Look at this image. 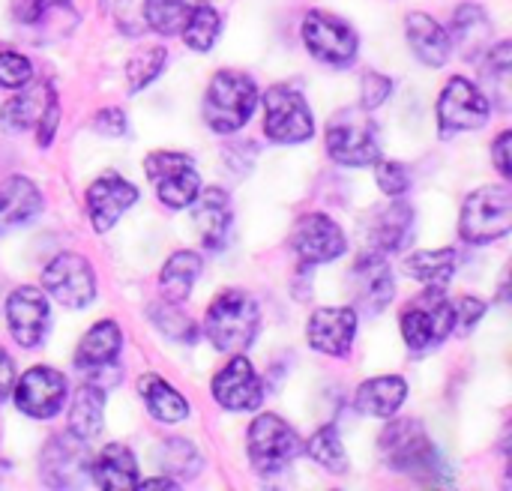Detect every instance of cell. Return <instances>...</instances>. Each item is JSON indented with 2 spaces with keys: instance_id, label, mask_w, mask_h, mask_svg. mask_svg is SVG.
Segmentation results:
<instances>
[{
  "instance_id": "obj_1",
  "label": "cell",
  "mask_w": 512,
  "mask_h": 491,
  "mask_svg": "<svg viewBox=\"0 0 512 491\" xmlns=\"http://www.w3.org/2000/svg\"><path fill=\"white\" fill-rule=\"evenodd\" d=\"M390 420L393 423L381 432V456H384L387 468L396 474H408L429 486L450 483L444 459L435 450V444L429 441L423 423H417L411 417H396V414Z\"/></svg>"
},
{
  "instance_id": "obj_2",
  "label": "cell",
  "mask_w": 512,
  "mask_h": 491,
  "mask_svg": "<svg viewBox=\"0 0 512 491\" xmlns=\"http://www.w3.org/2000/svg\"><path fill=\"white\" fill-rule=\"evenodd\" d=\"M261 315H258V303L246 294V291H222L207 315H204V336L213 342L216 351H228V354H240L255 342Z\"/></svg>"
},
{
  "instance_id": "obj_3",
  "label": "cell",
  "mask_w": 512,
  "mask_h": 491,
  "mask_svg": "<svg viewBox=\"0 0 512 491\" xmlns=\"http://www.w3.org/2000/svg\"><path fill=\"white\" fill-rule=\"evenodd\" d=\"M255 102H258V90L246 72H237V69L216 72L201 105L204 123L219 135H231L249 123Z\"/></svg>"
},
{
  "instance_id": "obj_4",
  "label": "cell",
  "mask_w": 512,
  "mask_h": 491,
  "mask_svg": "<svg viewBox=\"0 0 512 491\" xmlns=\"http://www.w3.org/2000/svg\"><path fill=\"white\" fill-rule=\"evenodd\" d=\"M453 333V303L444 294V285H426L420 297H414L402 312V336L405 345L417 354L438 348Z\"/></svg>"
},
{
  "instance_id": "obj_5",
  "label": "cell",
  "mask_w": 512,
  "mask_h": 491,
  "mask_svg": "<svg viewBox=\"0 0 512 491\" xmlns=\"http://www.w3.org/2000/svg\"><path fill=\"white\" fill-rule=\"evenodd\" d=\"M327 150L339 165L363 168L381 159L378 126L366 108H345L327 123Z\"/></svg>"
},
{
  "instance_id": "obj_6",
  "label": "cell",
  "mask_w": 512,
  "mask_h": 491,
  "mask_svg": "<svg viewBox=\"0 0 512 491\" xmlns=\"http://www.w3.org/2000/svg\"><path fill=\"white\" fill-rule=\"evenodd\" d=\"M60 120V105H57V90L51 81H36V84H21V93L12 96L0 108V126L9 132H24V129H39V144L48 147L54 138Z\"/></svg>"
},
{
  "instance_id": "obj_7",
  "label": "cell",
  "mask_w": 512,
  "mask_h": 491,
  "mask_svg": "<svg viewBox=\"0 0 512 491\" xmlns=\"http://www.w3.org/2000/svg\"><path fill=\"white\" fill-rule=\"evenodd\" d=\"M512 228L510 186H483L471 192L462 204L459 234L468 243H492Z\"/></svg>"
},
{
  "instance_id": "obj_8",
  "label": "cell",
  "mask_w": 512,
  "mask_h": 491,
  "mask_svg": "<svg viewBox=\"0 0 512 491\" xmlns=\"http://www.w3.org/2000/svg\"><path fill=\"white\" fill-rule=\"evenodd\" d=\"M249 462L258 474H276L300 456V435L276 414H261L249 426Z\"/></svg>"
},
{
  "instance_id": "obj_9",
  "label": "cell",
  "mask_w": 512,
  "mask_h": 491,
  "mask_svg": "<svg viewBox=\"0 0 512 491\" xmlns=\"http://www.w3.org/2000/svg\"><path fill=\"white\" fill-rule=\"evenodd\" d=\"M264 129L276 144H300L309 141L315 132L312 111L303 99V93L291 84H276L264 93Z\"/></svg>"
},
{
  "instance_id": "obj_10",
  "label": "cell",
  "mask_w": 512,
  "mask_h": 491,
  "mask_svg": "<svg viewBox=\"0 0 512 491\" xmlns=\"http://www.w3.org/2000/svg\"><path fill=\"white\" fill-rule=\"evenodd\" d=\"M303 42L309 54L327 66H351L360 45L354 27L324 9H312L303 18Z\"/></svg>"
},
{
  "instance_id": "obj_11",
  "label": "cell",
  "mask_w": 512,
  "mask_h": 491,
  "mask_svg": "<svg viewBox=\"0 0 512 491\" xmlns=\"http://www.w3.org/2000/svg\"><path fill=\"white\" fill-rule=\"evenodd\" d=\"M144 171L150 183L156 186L159 201H165L168 207H189L201 189L195 162L186 153H171V150L150 153L144 162Z\"/></svg>"
},
{
  "instance_id": "obj_12",
  "label": "cell",
  "mask_w": 512,
  "mask_h": 491,
  "mask_svg": "<svg viewBox=\"0 0 512 491\" xmlns=\"http://www.w3.org/2000/svg\"><path fill=\"white\" fill-rule=\"evenodd\" d=\"M489 123V99L468 78H450L438 99V126L441 135L474 132Z\"/></svg>"
},
{
  "instance_id": "obj_13",
  "label": "cell",
  "mask_w": 512,
  "mask_h": 491,
  "mask_svg": "<svg viewBox=\"0 0 512 491\" xmlns=\"http://www.w3.org/2000/svg\"><path fill=\"white\" fill-rule=\"evenodd\" d=\"M42 285L45 291L69 309H84L93 303L96 297V276L87 258L75 255V252H63L57 255L45 273H42Z\"/></svg>"
},
{
  "instance_id": "obj_14",
  "label": "cell",
  "mask_w": 512,
  "mask_h": 491,
  "mask_svg": "<svg viewBox=\"0 0 512 491\" xmlns=\"http://www.w3.org/2000/svg\"><path fill=\"white\" fill-rule=\"evenodd\" d=\"M345 246H348V240H345L342 228L324 213L300 216L294 225V234H291V249L306 267L327 264V261L339 258L345 252Z\"/></svg>"
},
{
  "instance_id": "obj_15",
  "label": "cell",
  "mask_w": 512,
  "mask_h": 491,
  "mask_svg": "<svg viewBox=\"0 0 512 491\" xmlns=\"http://www.w3.org/2000/svg\"><path fill=\"white\" fill-rule=\"evenodd\" d=\"M42 477L54 489H78L84 480H90V459L84 441L72 432L51 438L42 450Z\"/></svg>"
},
{
  "instance_id": "obj_16",
  "label": "cell",
  "mask_w": 512,
  "mask_h": 491,
  "mask_svg": "<svg viewBox=\"0 0 512 491\" xmlns=\"http://www.w3.org/2000/svg\"><path fill=\"white\" fill-rule=\"evenodd\" d=\"M6 324H9V336L21 348H39L45 339V330H48L45 297L30 285L15 288L6 300Z\"/></svg>"
},
{
  "instance_id": "obj_17",
  "label": "cell",
  "mask_w": 512,
  "mask_h": 491,
  "mask_svg": "<svg viewBox=\"0 0 512 491\" xmlns=\"http://www.w3.org/2000/svg\"><path fill=\"white\" fill-rule=\"evenodd\" d=\"M213 399L225 411H255L264 402V387L255 366L234 354V360L213 378Z\"/></svg>"
},
{
  "instance_id": "obj_18",
  "label": "cell",
  "mask_w": 512,
  "mask_h": 491,
  "mask_svg": "<svg viewBox=\"0 0 512 491\" xmlns=\"http://www.w3.org/2000/svg\"><path fill=\"white\" fill-rule=\"evenodd\" d=\"M63 399H66V378L48 366H33L15 387V405L33 420L54 417Z\"/></svg>"
},
{
  "instance_id": "obj_19",
  "label": "cell",
  "mask_w": 512,
  "mask_h": 491,
  "mask_svg": "<svg viewBox=\"0 0 512 491\" xmlns=\"http://www.w3.org/2000/svg\"><path fill=\"white\" fill-rule=\"evenodd\" d=\"M138 201V189L132 183H126L120 174L108 171L99 180H93V186L87 189V213L93 228L111 231L117 225V219Z\"/></svg>"
},
{
  "instance_id": "obj_20",
  "label": "cell",
  "mask_w": 512,
  "mask_h": 491,
  "mask_svg": "<svg viewBox=\"0 0 512 491\" xmlns=\"http://www.w3.org/2000/svg\"><path fill=\"white\" fill-rule=\"evenodd\" d=\"M357 333V315L348 306H327L318 309L309 321V345L327 357H345L351 351Z\"/></svg>"
},
{
  "instance_id": "obj_21",
  "label": "cell",
  "mask_w": 512,
  "mask_h": 491,
  "mask_svg": "<svg viewBox=\"0 0 512 491\" xmlns=\"http://www.w3.org/2000/svg\"><path fill=\"white\" fill-rule=\"evenodd\" d=\"M396 294V279L384 255H363L354 267V297L357 306L369 315H378L390 306Z\"/></svg>"
},
{
  "instance_id": "obj_22",
  "label": "cell",
  "mask_w": 512,
  "mask_h": 491,
  "mask_svg": "<svg viewBox=\"0 0 512 491\" xmlns=\"http://www.w3.org/2000/svg\"><path fill=\"white\" fill-rule=\"evenodd\" d=\"M192 219H195L198 234L210 252L225 249V240L231 231V201L222 189H216V186H210L204 192L198 189V195L192 198Z\"/></svg>"
},
{
  "instance_id": "obj_23",
  "label": "cell",
  "mask_w": 512,
  "mask_h": 491,
  "mask_svg": "<svg viewBox=\"0 0 512 491\" xmlns=\"http://www.w3.org/2000/svg\"><path fill=\"white\" fill-rule=\"evenodd\" d=\"M414 222V213L405 201H390L387 207H381L369 225H366V252L363 255H390L402 246V240L408 237Z\"/></svg>"
},
{
  "instance_id": "obj_24",
  "label": "cell",
  "mask_w": 512,
  "mask_h": 491,
  "mask_svg": "<svg viewBox=\"0 0 512 491\" xmlns=\"http://www.w3.org/2000/svg\"><path fill=\"white\" fill-rule=\"evenodd\" d=\"M489 39H492V21L483 12V6L477 3H462L453 15V33H450V45L459 48V54L465 60H480L489 51Z\"/></svg>"
},
{
  "instance_id": "obj_25",
  "label": "cell",
  "mask_w": 512,
  "mask_h": 491,
  "mask_svg": "<svg viewBox=\"0 0 512 491\" xmlns=\"http://www.w3.org/2000/svg\"><path fill=\"white\" fill-rule=\"evenodd\" d=\"M39 210H42V192L33 186V180L21 174L0 180V231L30 222Z\"/></svg>"
},
{
  "instance_id": "obj_26",
  "label": "cell",
  "mask_w": 512,
  "mask_h": 491,
  "mask_svg": "<svg viewBox=\"0 0 512 491\" xmlns=\"http://www.w3.org/2000/svg\"><path fill=\"white\" fill-rule=\"evenodd\" d=\"M405 33L411 42V51L426 63V66H444L450 60V33L426 12H411L405 18Z\"/></svg>"
},
{
  "instance_id": "obj_27",
  "label": "cell",
  "mask_w": 512,
  "mask_h": 491,
  "mask_svg": "<svg viewBox=\"0 0 512 491\" xmlns=\"http://www.w3.org/2000/svg\"><path fill=\"white\" fill-rule=\"evenodd\" d=\"M120 345H123V336H120V327L114 321H99L93 324L78 351H75V369L78 375L84 372H93V369H102V366H111L120 354Z\"/></svg>"
},
{
  "instance_id": "obj_28",
  "label": "cell",
  "mask_w": 512,
  "mask_h": 491,
  "mask_svg": "<svg viewBox=\"0 0 512 491\" xmlns=\"http://www.w3.org/2000/svg\"><path fill=\"white\" fill-rule=\"evenodd\" d=\"M90 480L102 489H135L138 483V465L129 447L108 444L93 462H90Z\"/></svg>"
},
{
  "instance_id": "obj_29",
  "label": "cell",
  "mask_w": 512,
  "mask_h": 491,
  "mask_svg": "<svg viewBox=\"0 0 512 491\" xmlns=\"http://www.w3.org/2000/svg\"><path fill=\"white\" fill-rule=\"evenodd\" d=\"M408 399V384L399 375L372 378L357 390V411L366 417L390 420Z\"/></svg>"
},
{
  "instance_id": "obj_30",
  "label": "cell",
  "mask_w": 512,
  "mask_h": 491,
  "mask_svg": "<svg viewBox=\"0 0 512 491\" xmlns=\"http://www.w3.org/2000/svg\"><path fill=\"white\" fill-rule=\"evenodd\" d=\"M102 414H105V390L93 384H81L69 408V432L84 444L96 441L102 432Z\"/></svg>"
},
{
  "instance_id": "obj_31",
  "label": "cell",
  "mask_w": 512,
  "mask_h": 491,
  "mask_svg": "<svg viewBox=\"0 0 512 491\" xmlns=\"http://www.w3.org/2000/svg\"><path fill=\"white\" fill-rule=\"evenodd\" d=\"M138 393H141L150 417H156L159 423H180V420L189 417L186 399L171 384H165L159 375H144L138 381Z\"/></svg>"
},
{
  "instance_id": "obj_32",
  "label": "cell",
  "mask_w": 512,
  "mask_h": 491,
  "mask_svg": "<svg viewBox=\"0 0 512 491\" xmlns=\"http://www.w3.org/2000/svg\"><path fill=\"white\" fill-rule=\"evenodd\" d=\"M201 255L195 252H177L168 258V264L162 267V276H159V291L168 303H183L192 291V285L198 282L201 276Z\"/></svg>"
},
{
  "instance_id": "obj_33",
  "label": "cell",
  "mask_w": 512,
  "mask_h": 491,
  "mask_svg": "<svg viewBox=\"0 0 512 491\" xmlns=\"http://www.w3.org/2000/svg\"><path fill=\"white\" fill-rule=\"evenodd\" d=\"M405 270L411 273V279L423 282V285H447L456 273V252L453 249H423L414 252L405 261Z\"/></svg>"
},
{
  "instance_id": "obj_34",
  "label": "cell",
  "mask_w": 512,
  "mask_h": 491,
  "mask_svg": "<svg viewBox=\"0 0 512 491\" xmlns=\"http://www.w3.org/2000/svg\"><path fill=\"white\" fill-rule=\"evenodd\" d=\"M207 0H147V24L162 33V36H177L183 30V24L189 21V15L204 6Z\"/></svg>"
},
{
  "instance_id": "obj_35",
  "label": "cell",
  "mask_w": 512,
  "mask_h": 491,
  "mask_svg": "<svg viewBox=\"0 0 512 491\" xmlns=\"http://www.w3.org/2000/svg\"><path fill=\"white\" fill-rule=\"evenodd\" d=\"M159 465L171 480H192L201 471V456L186 438H168L159 447Z\"/></svg>"
},
{
  "instance_id": "obj_36",
  "label": "cell",
  "mask_w": 512,
  "mask_h": 491,
  "mask_svg": "<svg viewBox=\"0 0 512 491\" xmlns=\"http://www.w3.org/2000/svg\"><path fill=\"white\" fill-rule=\"evenodd\" d=\"M306 453L330 474H345L348 471V453L339 441L336 426H324L312 435V441L306 444Z\"/></svg>"
},
{
  "instance_id": "obj_37",
  "label": "cell",
  "mask_w": 512,
  "mask_h": 491,
  "mask_svg": "<svg viewBox=\"0 0 512 491\" xmlns=\"http://www.w3.org/2000/svg\"><path fill=\"white\" fill-rule=\"evenodd\" d=\"M219 27H222L219 12H216L210 3H204V6H198V9L189 15V21L183 24L180 36L186 39V45H189L192 51H210L213 42L219 39Z\"/></svg>"
},
{
  "instance_id": "obj_38",
  "label": "cell",
  "mask_w": 512,
  "mask_h": 491,
  "mask_svg": "<svg viewBox=\"0 0 512 491\" xmlns=\"http://www.w3.org/2000/svg\"><path fill=\"white\" fill-rule=\"evenodd\" d=\"M512 45L510 42H501L495 48H489V63H486V81L492 84L489 96L501 105V108H510V75H512Z\"/></svg>"
},
{
  "instance_id": "obj_39",
  "label": "cell",
  "mask_w": 512,
  "mask_h": 491,
  "mask_svg": "<svg viewBox=\"0 0 512 491\" xmlns=\"http://www.w3.org/2000/svg\"><path fill=\"white\" fill-rule=\"evenodd\" d=\"M150 321L168 336V339H174V342H195V336H198V330H195V324L177 309V303H156V306H150Z\"/></svg>"
},
{
  "instance_id": "obj_40",
  "label": "cell",
  "mask_w": 512,
  "mask_h": 491,
  "mask_svg": "<svg viewBox=\"0 0 512 491\" xmlns=\"http://www.w3.org/2000/svg\"><path fill=\"white\" fill-rule=\"evenodd\" d=\"M165 66V48L159 45H147L141 51L132 54L129 66H126V78H129V90H141L147 87Z\"/></svg>"
},
{
  "instance_id": "obj_41",
  "label": "cell",
  "mask_w": 512,
  "mask_h": 491,
  "mask_svg": "<svg viewBox=\"0 0 512 491\" xmlns=\"http://www.w3.org/2000/svg\"><path fill=\"white\" fill-rule=\"evenodd\" d=\"M30 78H33V66H30V60L24 54H18V51H0V87L18 90Z\"/></svg>"
},
{
  "instance_id": "obj_42",
  "label": "cell",
  "mask_w": 512,
  "mask_h": 491,
  "mask_svg": "<svg viewBox=\"0 0 512 491\" xmlns=\"http://www.w3.org/2000/svg\"><path fill=\"white\" fill-rule=\"evenodd\" d=\"M378 186L390 198H402L411 189V171L402 162H381L378 165Z\"/></svg>"
},
{
  "instance_id": "obj_43",
  "label": "cell",
  "mask_w": 512,
  "mask_h": 491,
  "mask_svg": "<svg viewBox=\"0 0 512 491\" xmlns=\"http://www.w3.org/2000/svg\"><path fill=\"white\" fill-rule=\"evenodd\" d=\"M390 93H393V81H390V78H384V75H378V72H366V75H363V102H360V108L375 111L378 105L387 102Z\"/></svg>"
},
{
  "instance_id": "obj_44",
  "label": "cell",
  "mask_w": 512,
  "mask_h": 491,
  "mask_svg": "<svg viewBox=\"0 0 512 491\" xmlns=\"http://www.w3.org/2000/svg\"><path fill=\"white\" fill-rule=\"evenodd\" d=\"M483 312H486V303L480 297H462L459 306H453V327L459 333H471L474 324L483 318Z\"/></svg>"
},
{
  "instance_id": "obj_45",
  "label": "cell",
  "mask_w": 512,
  "mask_h": 491,
  "mask_svg": "<svg viewBox=\"0 0 512 491\" xmlns=\"http://www.w3.org/2000/svg\"><path fill=\"white\" fill-rule=\"evenodd\" d=\"M57 6H69V0H12V15H15L21 24H33V21H39L48 9H57Z\"/></svg>"
},
{
  "instance_id": "obj_46",
  "label": "cell",
  "mask_w": 512,
  "mask_h": 491,
  "mask_svg": "<svg viewBox=\"0 0 512 491\" xmlns=\"http://www.w3.org/2000/svg\"><path fill=\"white\" fill-rule=\"evenodd\" d=\"M93 126L99 135H123L126 132V114L120 108H105L96 114Z\"/></svg>"
},
{
  "instance_id": "obj_47",
  "label": "cell",
  "mask_w": 512,
  "mask_h": 491,
  "mask_svg": "<svg viewBox=\"0 0 512 491\" xmlns=\"http://www.w3.org/2000/svg\"><path fill=\"white\" fill-rule=\"evenodd\" d=\"M510 141H512V132H501L498 135V141H495V147H492V159H495V168L501 171V177H507L510 180Z\"/></svg>"
},
{
  "instance_id": "obj_48",
  "label": "cell",
  "mask_w": 512,
  "mask_h": 491,
  "mask_svg": "<svg viewBox=\"0 0 512 491\" xmlns=\"http://www.w3.org/2000/svg\"><path fill=\"white\" fill-rule=\"evenodd\" d=\"M12 384H15V369H12L9 354L0 348V402L12 393Z\"/></svg>"
},
{
  "instance_id": "obj_49",
  "label": "cell",
  "mask_w": 512,
  "mask_h": 491,
  "mask_svg": "<svg viewBox=\"0 0 512 491\" xmlns=\"http://www.w3.org/2000/svg\"><path fill=\"white\" fill-rule=\"evenodd\" d=\"M138 489L144 491H165V489H177V480H171V477H156V480H144V483H135Z\"/></svg>"
}]
</instances>
